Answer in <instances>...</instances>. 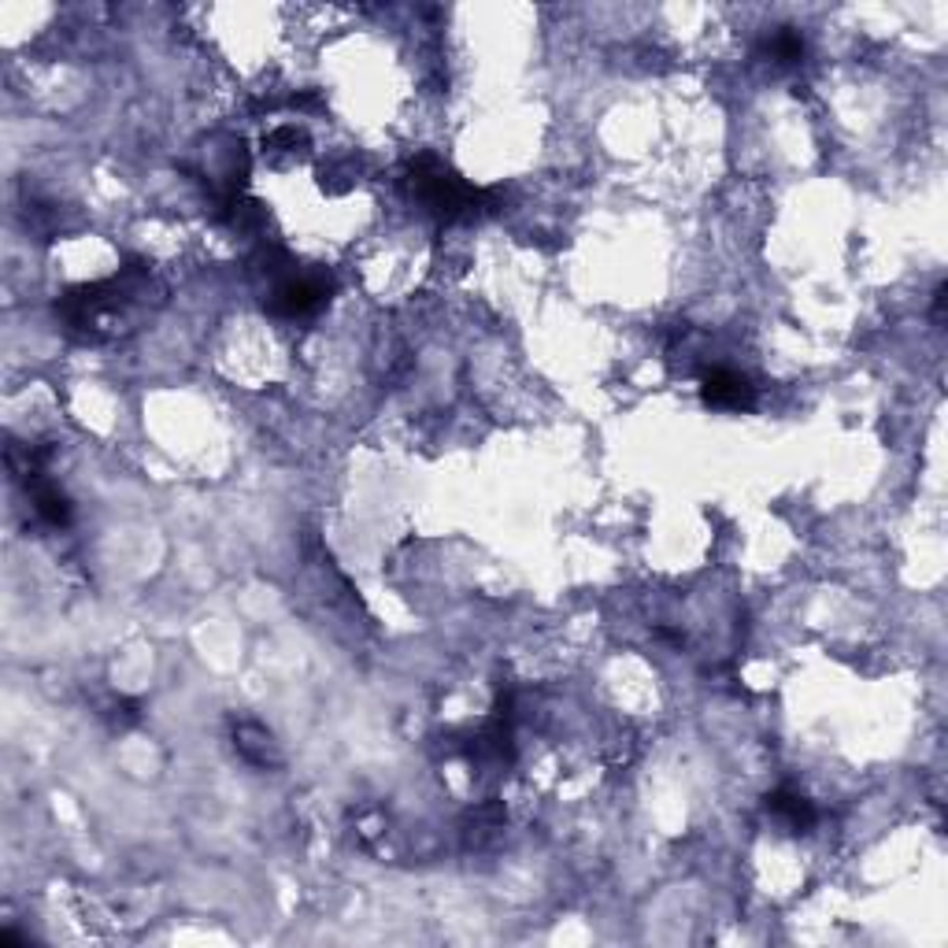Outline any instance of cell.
I'll return each mask as SVG.
<instances>
[{
  "mask_svg": "<svg viewBox=\"0 0 948 948\" xmlns=\"http://www.w3.org/2000/svg\"><path fill=\"white\" fill-rule=\"evenodd\" d=\"M34 508H37V515L45 519V523H53V526H67L70 523V501L48 482L34 486Z\"/></svg>",
  "mask_w": 948,
  "mask_h": 948,
  "instance_id": "8992f818",
  "label": "cell"
},
{
  "mask_svg": "<svg viewBox=\"0 0 948 948\" xmlns=\"http://www.w3.org/2000/svg\"><path fill=\"white\" fill-rule=\"evenodd\" d=\"M700 396H705L708 407H719V412H749L756 404V385L745 374L730 371V367H716L700 382Z\"/></svg>",
  "mask_w": 948,
  "mask_h": 948,
  "instance_id": "3957f363",
  "label": "cell"
},
{
  "mask_svg": "<svg viewBox=\"0 0 948 948\" xmlns=\"http://www.w3.org/2000/svg\"><path fill=\"white\" fill-rule=\"evenodd\" d=\"M233 745H238L244 760L257 763V767H279L282 763L279 749H274V738L260 722H238V727H233Z\"/></svg>",
  "mask_w": 948,
  "mask_h": 948,
  "instance_id": "277c9868",
  "label": "cell"
},
{
  "mask_svg": "<svg viewBox=\"0 0 948 948\" xmlns=\"http://www.w3.org/2000/svg\"><path fill=\"white\" fill-rule=\"evenodd\" d=\"M763 56H771L774 64H797V59H804V37L789 26L774 30V34L763 41Z\"/></svg>",
  "mask_w": 948,
  "mask_h": 948,
  "instance_id": "52a82bcc",
  "label": "cell"
},
{
  "mask_svg": "<svg viewBox=\"0 0 948 948\" xmlns=\"http://www.w3.org/2000/svg\"><path fill=\"white\" fill-rule=\"evenodd\" d=\"M412 193L419 197L434 216L442 219H464L475 216L478 208L486 204V193L467 186V182L456 175L453 167H445L442 160L434 156H419L412 163Z\"/></svg>",
  "mask_w": 948,
  "mask_h": 948,
  "instance_id": "6da1fadb",
  "label": "cell"
},
{
  "mask_svg": "<svg viewBox=\"0 0 948 948\" xmlns=\"http://www.w3.org/2000/svg\"><path fill=\"white\" fill-rule=\"evenodd\" d=\"M767 811L774 815V819L782 822V827L786 830H808L811 822H815V808H811V800L808 797H800V793H793V789H778V793H771L767 797Z\"/></svg>",
  "mask_w": 948,
  "mask_h": 948,
  "instance_id": "5b68a950",
  "label": "cell"
},
{
  "mask_svg": "<svg viewBox=\"0 0 948 948\" xmlns=\"http://www.w3.org/2000/svg\"><path fill=\"white\" fill-rule=\"evenodd\" d=\"M326 297H330V285L323 279H285L274 285V293L268 297L271 315L279 319H304V315L319 312Z\"/></svg>",
  "mask_w": 948,
  "mask_h": 948,
  "instance_id": "7a4b0ae2",
  "label": "cell"
}]
</instances>
